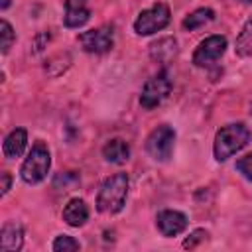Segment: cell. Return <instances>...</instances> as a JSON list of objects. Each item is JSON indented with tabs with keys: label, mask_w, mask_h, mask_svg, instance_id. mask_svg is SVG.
Returning <instances> with one entry per match:
<instances>
[{
	"label": "cell",
	"mask_w": 252,
	"mask_h": 252,
	"mask_svg": "<svg viewBox=\"0 0 252 252\" xmlns=\"http://www.w3.org/2000/svg\"><path fill=\"white\" fill-rule=\"evenodd\" d=\"M79 43L87 53H106L114 45V32L112 26H100L79 35Z\"/></svg>",
	"instance_id": "52a82bcc"
},
{
	"label": "cell",
	"mask_w": 252,
	"mask_h": 252,
	"mask_svg": "<svg viewBox=\"0 0 252 252\" xmlns=\"http://www.w3.org/2000/svg\"><path fill=\"white\" fill-rule=\"evenodd\" d=\"M238 2H244V4H250L252 0H238Z\"/></svg>",
	"instance_id": "d4e9b609"
},
{
	"label": "cell",
	"mask_w": 252,
	"mask_h": 252,
	"mask_svg": "<svg viewBox=\"0 0 252 252\" xmlns=\"http://www.w3.org/2000/svg\"><path fill=\"white\" fill-rule=\"evenodd\" d=\"M236 55L240 57H252V18L246 20L242 26L238 37H236Z\"/></svg>",
	"instance_id": "e0dca14e"
},
{
	"label": "cell",
	"mask_w": 252,
	"mask_h": 252,
	"mask_svg": "<svg viewBox=\"0 0 252 252\" xmlns=\"http://www.w3.org/2000/svg\"><path fill=\"white\" fill-rule=\"evenodd\" d=\"M248 140H250V130L242 122H234V124L222 126L217 132L215 144H213L215 159L217 161H226L230 156L240 152L248 144Z\"/></svg>",
	"instance_id": "7a4b0ae2"
},
{
	"label": "cell",
	"mask_w": 252,
	"mask_h": 252,
	"mask_svg": "<svg viewBox=\"0 0 252 252\" xmlns=\"http://www.w3.org/2000/svg\"><path fill=\"white\" fill-rule=\"evenodd\" d=\"M128 175L126 173H114L106 177L98 189L96 195V211L104 215H114L124 209L126 197H128Z\"/></svg>",
	"instance_id": "6da1fadb"
},
{
	"label": "cell",
	"mask_w": 252,
	"mask_h": 252,
	"mask_svg": "<svg viewBox=\"0 0 252 252\" xmlns=\"http://www.w3.org/2000/svg\"><path fill=\"white\" fill-rule=\"evenodd\" d=\"M173 146H175V130L167 124L154 128L146 140V152L156 161H167L173 154Z\"/></svg>",
	"instance_id": "5b68a950"
},
{
	"label": "cell",
	"mask_w": 252,
	"mask_h": 252,
	"mask_svg": "<svg viewBox=\"0 0 252 252\" xmlns=\"http://www.w3.org/2000/svg\"><path fill=\"white\" fill-rule=\"evenodd\" d=\"M10 183H12V177H10L8 171H4L2 173V195H6L10 191Z\"/></svg>",
	"instance_id": "603a6c76"
},
{
	"label": "cell",
	"mask_w": 252,
	"mask_h": 252,
	"mask_svg": "<svg viewBox=\"0 0 252 252\" xmlns=\"http://www.w3.org/2000/svg\"><path fill=\"white\" fill-rule=\"evenodd\" d=\"M91 10L87 6V0H65V14L63 24L67 28H81L89 22Z\"/></svg>",
	"instance_id": "30bf717a"
},
{
	"label": "cell",
	"mask_w": 252,
	"mask_h": 252,
	"mask_svg": "<svg viewBox=\"0 0 252 252\" xmlns=\"http://www.w3.org/2000/svg\"><path fill=\"white\" fill-rule=\"evenodd\" d=\"M26 144H28V132L24 128H14L6 138H4V144H2V152L8 159H16L24 154L26 150Z\"/></svg>",
	"instance_id": "4fadbf2b"
},
{
	"label": "cell",
	"mask_w": 252,
	"mask_h": 252,
	"mask_svg": "<svg viewBox=\"0 0 252 252\" xmlns=\"http://www.w3.org/2000/svg\"><path fill=\"white\" fill-rule=\"evenodd\" d=\"M51 248H53L55 252H71V250H79V248H81V244H79V242H77L73 236L59 234V236L53 240Z\"/></svg>",
	"instance_id": "ac0fdd59"
},
{
	"label": "cell",
	"mask_w": 252,
	"mask_h": 252,
	"mask_svg": "<svg viewBox=\"0 0 252 252\" xmlns=\"http://www.w3.org/2000/svg\"><path fill=\"white\" fill-rule=\"evenodd\" d=\"M102 156L110 163H126L128 158H130V146L120 138L108 140L102 148Z\"/></svg>",
	"instance_id": "9a60e30c"
},
{
	"label": "cell",
	"mask_w": 252,
	"mask_h": 252,
	"mask_svg": "<svg viewBox=\"0 0 252 252\" xmlns=\"http://www.w3.org/2000/svg\"><path fill=\"white\" fill-rule=\"evenodd\" d=\"M207 236H209V232H207V230L197 228V230H193V232L189 234V238L183 242V248H195V246H197V242L207 240Z\"/></svg>",
	"instance_id": "44dd1931"
},
{
	"label": "cell",
	"mask_w": 252,
	"mask_h": 252,
	"mask_svg": "<svg viewBox=\"0 0 252 252\" xmlns=\"http://www.w3.org/2000/svg\"><path fill=\"white\" fill-rule=\"evenodd\" d=\"M171 20L169 6L165 2H156L154 6L142 10L138 18L134 20V32L138 35H150L159 30H163Z\"/></svg>",
	"instance_id": "277c9868"
},
{
	"label": "cell",
	"mask_w": 252,
	"mask_h": 252,
	"mask_svg": "<svg viewBox=\"0 0 252 252\" xmlns=\"http://www.w3.org/2000/svg\"><path fill=\"white\" fill-rule=\"evenodd\" d=\"M61 217L69 226H83L87 222V219H89V207L85 205L83 199L75 197V199L67 201V205L63 207Z\"/></svg>",
	"instance_id": "7c38bea8"
},
{
	"label": "cell",
	"mask_w": 252,
	"mask_h": 252,
	"mask_svg": "<svg viewBox=\"0 0 252 252\" xmlns=\"http://www.w3.org/2000/svg\"><path fill=\"white\" fill-rule=\"evenodd\" d=\"M236 171L242 173L248 181H252V154H246L236 159Z\"/></svg>",
	"instance_id": "ffe728a7"
},
{
	"label": "cell",
	"mask_w": 252,
	"mask_h": 252,
	"mask_svg": "<svg viewBox=\"0 0 252 252\" xmlns=\"http://www.w3.org/2000/svg\"><path fill=\"white\" fill-rule=\"evenodd\" d=\"M156 224H158V230L163 236H177L187 228V217L181 211L165 209V211L158 213Z\"/></svg>",
	"instance_id": "9c48e42d"
},
{
	"label": "cell",
	"mask_w": 252,
	"mask_h": 252,
	"mask_svg": "<svg viewBox=\"0 0 252 252\" xmlns=\"http://www.w3.org/2000/svg\"><path fill=\"white\" fill-rule=\"evenodd\" d=\"M177 53V41L173 37H161L150 45V55L158 63H167Z\"/></svg>",
	"instance_id": "5bb4252c"
},
{
	"label": "cell",
	"mask_w": 252,
	"mask_h": 252,
	"mask_svg": "<svg viewBox=\"0 0 252 252\" xmlns=\"http://www.w3.org/2000/svg\"><path fill=\"white\" fill-rule=\"evenodd\" d=\"M49 167H51V154H49L47 146L39 140V142H35L32 146L28 158L24 159L22 169H20V175H22L24 183L37 185V183H41L47 177Z\"/></svg>",
	"instance_id": "3957f363"
},
{
	"label": "cell",
	"mask_w": 252,
	"mask_h": 252,
	"mask_svg": "<svg viewBox=\"0 0 252 252\" xmlns=\"http://www.w3.org/2000/svg\"><path fill=\"white\" fill-rule=\"evenodd\" d=\"M169 91H171V77L167 71H159L142 89V94H140L142 108H146V110L156 108L158 104L163 102V98L169 94Z\"/></svg>",
	"instance_id": "8992f818"
},
{
	"label": "cell",
	"mask_w": 252,
	"mask_h": 252,
	"mask_svg": "<svg viewBox=\"0 0 252 252\" xmlns=\"http://www.w3.org/2000/svg\"><path fill=\"white\" fill-rule=\"evenodd\" d=\"M224 51H226V37L224 35H209L197 45V49L193 53V63L197 67H209V65L217 63Z\"/></svg>",
	"instance_id": "ba28073f"
},
{
	"label": "cell",
	"mask_w": 252,
	"mask_h": 252,
	"mask_svg": "<svg viewBox=\"0 0 252 252\" xmlns=\"http://www.w3.org/2000/svg\"><path fill=\"white\" fill-rule=\"evenodd\" d=\"M8 6H10V0H4L2 2V8H8Z\"/></svg>",
	"instance_id": "cb8c5ba5"
},
{
	"label": "cell",
	"mask_w": 252,
	"mask_h": 252,
	"mask_svg": "<svg viewBox=\"0 0 252 252\" xmlns=\"http://www.w3.org/2000/svg\"><path fill=\"white\" fill-rule=\"evenodd\" d=\"M215 20V12L211 8H197L195 12H191L185 20H183V30L187 32H193V30H199L203 26H207L209 22Z\"/></svg>",
	"instance_id": "2e32d148"
},
{
	"label": "cell",
	"mask_w": 252,
	"mask_h": 252,
	"mask_svg": "<svg viewBox=\"0 0 252 252\" xmlns=\"http://www.w3.org/2000/svg\"><path fill=\"white\" fill-rule=\"evenodd\" d=\"M0 35H2V55H6L16 41V32L12 30V26L6 20L0 22Z\"/></svg>",
	"instance_id": "d6986e66"
},
{
	"label": "cell",
	"mask_w": 252,
	"mask_h": 252,
	"mask_svg": "<svg viewBox=\"0 0 252 252\" xmlns=\"http://www.w3.org/2000/svg\"><path fill=\"white\" fill-rule=\"evenodd\" d=\"M43 41H49V33H45V32L39 33V35L35 37V41H33V47H35L33 51H35V53H39V51L43 49Z\"/></svg>",
	"instance_id": "7402d4cb"
},
{
	"label": "cell",
	"mask_w": 252,
	"mask_h": 252,
	"mask_svg": "<svg viewBox=\"0 0 252 252\" xmlns=\"http://www.w3.org/2000/svg\"><path fill=\"white\" fill-rule=\"evenodd\" d=\"M24 246V228L22 224L10 220L4 222L0 230V250L2 252H18Z\"/></svg>",
	"instance_id": "8fae6325"
}]
</instances>
